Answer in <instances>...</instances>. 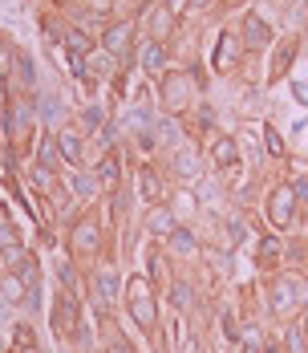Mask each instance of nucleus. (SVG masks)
<instances>
[{
  "label": "nucleus",
  "instance_id": "obj_1",
  "mask_svg": "<svg viewBox=\"0 0 308 353\" xmlns=\"http://www.w3.org/2000/svg\"><path fill=\"white\" fill-rule=\"evenodd\" d=\"M126 309L142 333L158 329V296H154V281L150 276H130L126 281Z\"/></svg>",
  "mask_w": 308,
  "mask_h": 353
},
{
  "label": "nucleus",
  "instance_id": "obj_2",
  "mask_svg": "<svg viewBox=\"0 0 308 353\" xmlns=\"http://www.w3.org/2000/svg\"><path fill=\"white\" fill-rule=\"evenodd\" d=\"M305 305H308V281L296 276V272H280L272 281V313L288 317V313H296Z\"/></svg>",
  "mask_w": 308,
  "mask_h": 353
},
{
  "label": "nucleus",
  "instance_id": "obj_3",
  "mask_svg": "<svg viewBox=\"0 0 308 353\" xmlns=\"http://www.w3.org/2000/svg\"><path fill=\"white\" fill-rule=\"evenodd\" d=\"M69 252L81 260H90V256H98L102 252V228H98V219H90V215H81L73 228H69Z\"/></svg>",
  "mask_w": 308,
  "mask_h": 353
},
{
  "label": "nucleus",
  "instance_id": "obj_4",
  "mask_svg": "<svg viewBox=\"0 0 308 353\" xmlns=\"http://www.w3.org/2000/svg\"><path fill=\"white\" fill-rule=\"evenodd\" d=\"M158 94H163V110H167V114H178V110L191 106L195 85H191V77H187V73H167V77H163V85H158Z\"/></svg>",
  "mask_w": 308,
  "mask_h": 353
},
{
  "label": "nucleus",
  "instance_id": "obj_5",
  "mask_svg": "<svg viewBox=\"0 0 308 353\" xmlns=\"http://www.w3.org/2000/svg\"><path fill=\"white\" fill-rule=\"evenodd\" d=\"M296 191L284 183V187H276L272 195H268V219H272L276 228L284 232V228H292V219H296Z\"/></svg>",
  "mask_w": 308,
  "mask_h": 353
},
{
  "label": "nucleus",
  "instance_id": "obj_6",
  "mask_svg": "<svg viewBox=\"0 0 308 353\" xmlns=\"http://www.w3.org/2000/svg\"><path fill=\"white\" fill-rule=\"evenodd\" d=\"M77 313H81V305H77V292H57V301H53V329L61 333V337H73V329L81 325L77 321Z\"/></svg>",
  "mask_w": 308,
  "mask_h": 353
},
{
  "label": "nucleus",
  "instance_id": "obj_7",
  "mask_svg": "<svg viewBox=\"0 0 308 353\" xmlns=\"http://www.w3.org/2000/svg\"><path fill=\"white\" fill-rule=\"evenodd\" d=\"M240 41H243L247 53H251V49H268V45H272V25H268L264 17H256V12H243Z\"/></svg>",
  "mask_w": 308,
  "mask_h": 353
},
{
  "label": "nucleus",
  "instance_id": "obj_8",
  "mask_svg": "<svg viewBox=\"0 0 308 353\" xmlns=\"http://www.w3.org/2000/svg\"><path fill=\"white\" fill-rule=\"evenodd\" d=\"M130 45H134V25H130V21H118V25H110V29L102 33V49L114 57V61L130 57Z\"/></svg>",
  "mask_w": 308,
  "mask_h": 353
},
{
  "label": "nucleus",
  "instance_id": "obj_9",
  "mask_svg": "<svg viewBox=\"0 0 308 353\" xmlns=\"http://www.w3.org/2000/svg\"><path fill=\"white\" fill-rule=\"evenodd\" d=\"M207 159L215 163V167H236L240 163V142L232 139V134H215V139L207 142Z\"/></svg>",
  "mask_w": 308,
  "mask_h": 353
},
{
  "label": "nucleus",
  "instance_id": "obj_10",
  "mask_svg": "<svg viewBox=\"0 0 308 353\" xmlns=\"http://www.w3.org/2000/svg\"><path fill=\"white\" fill-rule=\"evenodd\" d=\"M94 296H98V309L110 313V305L118 301V268H114V264L98 268V276H94Z\"/></svg>",
  "mask_w": 308,
  "mask_h": 353
},
{
  "label": "nucleus",
  "instance_id": "obj_11",
  "mask_svg": "<svg viewBox=\"0 0 308 353\" xmlns=\"http://www.w3.org/2000/svg\"><path fill=\"white\" fill-rule=\"evenodd\" d=\"M240 53H243V41L240 33H223L219 41H215V70H236V61H240Z\"/></svg>",
  "mask_w": 308,
  "mask_h": 353
},
{
  "label": "nucleus",
  "instance_id": "obj_12",
  "mask_svg": "<svg viewBox=\"0 0 308 353\" xmlns=\"http://www.w3.org/2000/svg\"><path fill=\"white\" fill-rule=\"evenodd\" d=\"M57 150L69 167H81V154H85V142H81V130L77 126H61L57 130Z\"/></svg>",
  "mask_w": 308,
  "mask_h": 353
},
{
  "label": "nucleus",
  "instance_id": "obj_13",
  "mask_svg": "<svg viewBox=\"0 0 308 353\" xmlns=\"http://www.w3.org/2000/svg\"><path fill=\"white\" fill-rule=\"evenodd\" d=\"M174 228H178V223H174L171 208H167V203H150V212H146V232H150V236H158V240H167Z\"/></svg>",
  "mask_w": 308,
  "mask_h": 353
},
{
  "label": "nucleus",
  "instance_id": "obj_14",
  "mask_svg": "<svg viewBox=\"0 0 308 353\" xmlns=\"http://www.w3.org/2000/svg\"><path fill=\"white\" fill-rule=\"evenodd\" d=\"M98 183H102V191H118V183H122V154L105 150V159L98 163Z\"/></svg>",
  "mask_w": 308,
  "mask_h": 353
},
{
  "label": "nucleus",
  "instance_id": "obj_15",
  "mask_svg": "<svg viewBox=\"0 0 308 353\" xmlns=\"http://www.w3.org/2000/svg\"><path fill=\"white\" fill-rule=\"evenodd\" d=\"M167 244H171V252L183 256V260H195V256H199V240H195L191 228H174L171 236H167Z\"/></svg>",
  "mask_w": 308,
  "mask_h": 353
},
{
  "label": "nucleus",
  "instance_id": "obj_16",
  "mask_svg": "<svg viewBox=\"0 0 308 353\" xmlns=\"http://www.w3.org/2000/svg\"><path fill=\"white\" fill-rule=\"evenodd\" d=\"M138 65L146 73L163 70V65H167V45H163V41H146V45L138 49Z\"/></svg>",
  "mask_w": 308,
  "mask_h": 353
},
{
  "label": "nucleus",
  "instance_id": "obj_17",
  "mask_svg": "<svg viewBox=\"0 0 308 353\" xmlns=\"http://www.w3.org/2000/svg\"><path fill=\"white\" fill-rule=\"evenodd\" d=\"M284 260V244H280V236H264L260 248H256V264L260 268H276Z\"/></svg>",
  "mask_w": 308,
  "mask_h": 353
},
{
  "label": "nucleus",
  "instance_id": "obj_18",
  "mask_svg": "<svg viewBox=\"0 0 308 353\" xmlns=\"http://www.w3.org/2000/svg\"><path fill=\"white\" fill-rule=\"evenodd\" d=\"M0 296H4L8 305H21V301L29 296V284L21 281L17 272H8V276H0Z\"/></svg>",
  "mask_w": 308,
  "mask_h": 353
},
{
  "label": "nucleus",
  "instance_id": "obj_19",
  "mask_svg": "<svg viewBox=\"0 0 308 353\" xmlns=\"http://www.w3.org/2000/svg\"><path fill=\"white\" fill-rule=\"evenodd\" d=\"M292 61H296V41L288 37V41L272 53V77H284V73L292 70Z\"/></svg>",
  "mask_w": 308,
  "mask_h": 353
},
{
  "label": "nucleus",
  "instance_id": "obj_20",
  "mask_svg": "<svg viewBox=\"0 0 308 353\" xmlns=\"http://www.w3.org/2000/svg\"><path fill=\"white\" fill-rule=\"evenodd\" d=\"M138 187H142V199H146V203H163V179L154 175L150 167H142V175H138Z\"/></svg>",
  "mask_w": 308,
  "mask_h": 353
},
{
  "label": "nucleus",
  "instance_id": "obj_21",
  "mask_svg": "<svg viewBox=\"0 0 308 353\" xmlns=\"http://www.w3.org/2000/svg\"><path fill=\"white\" fill-rule=\"evenodd\" d=\"M284 353H308V329H305V321L288 325V333H284Z\"/></svg>",
  "mask_w": 308,
  "mask_h": 353
},
{
  "label": "nucleus",
  "instance_id": "obj_22",
  "mask_svg": "<svg viewBox=\"0 0 308 353\" xmlns=\"http://www.w3.org/2000/svg\"><path fill=\"white\" fill-rule=\"evenodd\" d=\"M171 25H174L171 8H167V4H154V12H150V37H154V41H158V37H167V33H171Z\"/></svg>",
  "mask_w": 308,
  "mask_h": 353
},
{
  "label": "nucleus",
  "instance_id": "obj_23",
  "mask_svg": "<svg viewBox=\"0 0 308 353\" xmlns=\"http://www.w3.org/2000/svg\"><path fill=\"white\" fill-rule=\"evenodd\" d=\"M37 163H41V167H49V171H57V167L65 163V159H61V150H57V139H53V134H45V139H41V159H37Z\"/></svg>",
  "mask_w": 308,
  "mask_h": 353
},
{
  "label": "nucleus",
  "instance_id": "obj_24",
  "mask_svg": "<svg viewBox=\"0 0 308 353\" xmlns=\"http://www.w3.org/2000/svg\"><path fill=\"white\" fill-rule=\"evenodd\" d=\"M174 175L178 179H195L199 175V159L191 150H174Z\"/></svg>",
  "mask_w": 308,
  "mask_h": 353
},
{
  "label": "nucleus",
  "instance_id": "obj_25",
  "mask_svg": "<svg viewBox=\"0 0 308 353\" xmlns=\"http://www.w3.org/2000/svg\"><path fill=\"white\" fill-rule=\"evenodd\" d=\"M98 187H102V183H98L94 175H73V195H77L81 203H90V199H98Z\"/></svg>",
  "mask_w": 308,
  "mask_h": 353
},
{
  "label": "nucleus",
  "instance_id": "obj_26",
  "mask_svg": "<svg viewBox=\"0 0 308 353\" xmlns=\"http://www.w3.org/2000/svg\"><path fill=\"white\" fill-rule=\"evenodd\" d=\"M247 228H251V223H247L243 215H232V219H227V248L240 244L243 236H247Z\"/></svg>",
  "mask_w": 308,
  "mask_h": 353
},
{
  "label": "nucleus",
  "instance_id": "obj_27",
  "mask_svg": "<svg viewBox=\"0 0 308 353\" xmlns=\"http://www.w3.org/2000/svg\"><path fill=\"white\" fill-rule=\"evenodd\" d=\"M167 301H171L174 309H191V284H171V292H167Z\"/></svg>",
  "mask_w": 308,
  "mask_h": 353
},
{
  "label": "nucleus",
  "instance_id": "obj_28",
  "mask_svg": "<svg viewBox=\"0 0 308 353\" xmlns=\"http://www.w3.org/2000/svg\"><path fill=\"white\" fill-rule=\"evenodd\" d=\"M264 146H268V154H272V159H284V150H288L276 126H264Z\"/></svg>",
  "mask_w": 308,
  "mask_h": 353
},
{
  "label": "nucleus",
  "instance_id": "obj_29",
  "mask_svg": "<svg viewBox=\"0 0 308 353\" xmlns=\"http://www.w3.org/2000/svg\"><path fill=\"white\" fill-rule=\"evenodd\" d=\"M65 45H69V53H73V57H81V53H90V49H94V41H90L85 33H77V29L65 37Z\"/></svg>",
  "mask_w": 308,
  "mask_h": 353
},
{
  "label": "nucleus",
  "instance_id": "obj_30",
  "mask_svg": "<svg viewBox=\"0 0 308 353\" xmlns=\"http://www.w3.org/2000/svg\"><path fill=\"white\" fill-rule=\"evenodd\" d=\"M105 353H134V345H130L122 333H114V337H110V345H105Z\"/></svg>",
  "mask_w": 308,
  "mask_h": 353
},
{
  "label": "nucleus",
  "instance_id": "obj_31",
  "mask_svg": "<svg viewBox=\"0 0 308 353\" xmlns=\"http://www.w3.org/2000/svg\"><path fill=\"white\" fill-rule=\"evenodd\" d=\"M81 122H85V130H98V126H102V106H90L81 114Z\"/></svg>",
  "mask_w": 308,
  "mask_h": 353
},
{
  "label": "nucleus",
  "instance_id": "obj_32",
  "mask_svg": "<svg viewBox=\"0 0 308 353\" xmlns=\"http://www.w3.org/2000/svg\"><path fill=\"white\" fill-rule=\"evenodd\" d=\"M243 353H260V333H256V329L243 333Z\"/></svg>",
  "mask_w": 308,
  "mask_h": 353
},
{
  "label": "nucleus",
  "instance_id": "obj_33",
  "mask_svg": "<svg viewBox=\"0 0 308 353\" xmlns=\"http://www.w3.org/2000/svg\"><path fill=\"white\" fill-rule=\"evenodd\" d=\"M292 94H296V102H300V106H308V81H296V85H292Z\"/></svg>",
  "mask_w": 308,
  "mask_h": 353
},
{
  "label": "nucleus",
  "instance_id": "obj_34",
  "mask_svg": "<svg viewBox=\"0 0 308 353\" xmlns=\"http://www.w3.org/2000/svg\"><path fill=\"white\" fill-rule=\"evenodd\" d=\"M8 309H12V305H8V301H4V296H0V321L8 317Z\"/></svg>",
  "mask_w": 308,
  "mask_h": 353
},
{
  "label": "nucleus",
  "instance_id": "obj_35",
  "mask_svg": "<svg viewBox=\"0 0 308 353\" xmlns=\"http://www.w3.org/2000/svg\"><path fill=\"white\" fill-rule=\"evenodd\" d=\"M211 0H191V12H199V8H207Z\"/></svg>",
  "mask_w": 308,
  "mask_h": 353
},
{
  "label": "nucleus",
  "instance_id": "obj_36",
  "mask_svg": "<svg viewBox=\"0 0 308 353\" xmlns=\"http://www.w3.org/2000/svg\"><path fill=\"white\" fill-rule=\"evenodd\" d=\"M268 353H284V350H268Z\"/></svg>",
  "mask_w": 308,
  "mask_h": 353
},
{
  "label": "nucleus",
  "instance_id": "obj_37",
  "mask_svg": "<svg viewBox=\"0 0 308 353\" xmlns=\"http://www.w3.org/2000/svg\"><path fill=\"white\" fill-rule=\"evenodd\" d=\"M0 353H4V341H0Z\"/></svg>",
  "mask_w": 308,
  "mask_h": 353
},
{
  "label": "nucleus",
  "instance_id": "obj_38",
  "mask_svg": "<svg viewBox=\"0 0 308 353\" xmlns=\"http://www.w3.org/2000/svg\"><path fill=\"white\" fill-rule=\"evenodd\" d=\"M305 37H308V25H305Z\"/></svg>",
  "mask_w": 308,
  "mask_h": 353
},
{
  "label": "nucleus",
  "instance_id": "obj_39",
  "mask_svg": "<svg viewBox=\"0 0 308 353\" xmlns=\"http://www.w3.org/2000/svg\"><path fill=\"white\" fill-rule=\"evenodd\" d=\"M305 329H308V317H305Z\"/></svg>",
  "mask_w": 308,
  "mask_h": 353
}]
</instances>
